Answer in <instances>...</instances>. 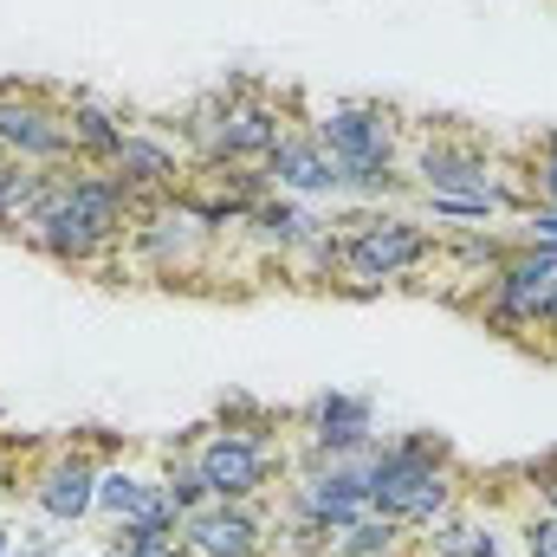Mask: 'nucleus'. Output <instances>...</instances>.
<instances>
[{
	"instance_id": "8",
	"label": "nucleus",
	"mask_w": 557,
	"mask_h": 557,
	"mask_svg": "<svg viewBox=\"0 0 557 557\" xmlns=\"http://www.w3.org/2000/svg\"><path fill=\"white\" fill-rule=\"evenodd\" d=\"M0 156L7 162H33V169L72 162L65 98H52L39 85H0Z\"/></svg>"
},
{
	"instance_id": "25",
	"label": "nucleus",
	"mask_w": 557,
	"mask_h": 557,
	"mask_svg": "<svg viewBox=\"0 0 557 557\" xmlns=\"http://www.w3.org/2000/svg\"><path fill=\"white\" fill-rule=\"evenodd\" d=\"M182 557H188V552H182Z\"/></svg>"
},
{
	"instance_id": "6",
	"label": "nucleus",
	"mask_w": 557,
	"mask_h": 557,
	"mask_svg": "<svg viewBox=\"0 0 557 557\" xmlns=\"http://www.w3.org/2000/svg\"><path fill=\"white\" fill-rule=\"evenodd\" d=\"M208 247H214V234L182 208V201H156V208H143L137 214V227L124 234V260L137 267V273L149 278H195L201 267H208Z\"/></svg>"
},
{
	"instance_id": "23",
	"label": "nucleus",
	"mask_w": 557,
	"mask_h": 557,
	"mask_svg": "<svg viewBox=\"0 0 557 557\" xmlns=\"http://www.w3.org/2000/svg\"><path fill=\"white\" fill-rule=\"evenodd\" d=\"M13 545H20V525H13V519H7V512H0V557L13 552Z\"/></svg>"
},
{
	"instance_id": "4",
	"label": "nucleus",
	"mask_w": 557,
	"mask_h": 557,
	"mask_svg": "<svg viewBox=\"0 0 557 557\" xmlns=\"http://www.w3.org/2000/svg\"><path fill=\"white\" fill-rule=\"evenodd\" d=\"M278 512L318 532H344L370 512V454L363 460H292L278 486Z\"/></svg>"
},
{
	"instance_id": "21",
	"label": "nucleus",
	"mask_w": 557,
	"mask_h": 557,
	"mask_svg": "<svg viewBox=\"0 0 557 557\" xmlns=\"http://www.w3.org/2000/svg\"><path fill=\"white\" fill-rule=\"evenodd\" d=\"M512 240H552V247H557V208L532 201L525 214H512Z\"/></svg>"
},
{
	"instance_id": "12",
	"label": "nucleus",
	"mask_w": 557,
	"mask_h": 557,
	"mask_svg": "<svg viewBox=\"0 0 557 557\" xmlns=\"http://www.w3.org/2000/svg\"><path fill=\"white\" fill-rule=\"evenodd\" d=\"M292 131V117L278 111L267 91H253V85H234V104H227V117H221V131L208 143V156H201V169H214V162H267L273 156V143Z\"/></svg>"
},
{
	"instance_id": "22",
	"label": "nucleus",
	"mask_w": 557,
	"mask_h": 557,
	"mask_svg": "<svg viewBox=\"0 0 557 557\" xmlns=\"http://www.w3.org/2000/svg\"><path fill=\"white\" fill-rule=\"evenodd\" d=\"M532 344H545L557 357V278H552V292H545V311H539V331H532Z\"/></svg>"
},
{
	"instance_id": "17",
	"label": "nucleus",
	"mask_w": 557,
	"mask_h": 557,
	"mask_svg": "<svg viewBox=\"0 0 557 557\" xmlns=\"http://www.w3.org/2000/svg\"><path fill=\"white\" fill-rule=\"evenodd\" d=\"M331 557H409V532L383 512H363L357 525H344L331 539Z\"/></svg>"
},
{
	"instance_id": "10",
	"label": "nucleus",
	"mask_w": 557,
	"mask_h": 557,
	"mask_svg": "<svg viewBox=\"0 0 557 557\" xmlns=\"http://www.w3.org/2000/svg\"><path fill=\"white\" fill-rule=\"evenodd\" d=\"M260 169H267V182H273L278 195L344 208V162H337L324 143L311 137V124H292V131L273 143V156H267Z\"/></svg>"
},
{
	"instance_id": "18",
	"label": "nucleus",
	"mask_w": 557,
	"mask_h": 557,
	"mask_svg": "<svg viewBox=\"0 0 557 557\" xmlns=\"http://www.w3.org/2000/svg\"><path fill=\"white\" fill-rule=\"evenodd\" d=\"M512 552L519 557H557V512L552 506H519V512H512Z\"/></svg>"
},
{
	"instance_id": "19",
	"label": "nucleus",
	"mask_w": 557,
	"mask_h": 557,
	"mask_svg": "<svg viewBox=\"0 0 557 557\" xmlns=\"http://www.w3.org/2000/svg\"><path fill=\"white\" fill-rule=\"evenodd\" d=\"M519 169H525V188H532V201L557 208V131H545V137H532V143H525Z\"/></svg>"
},
{
	"instance_id": "16",
	"label": "nucleus",
	"mask_w": 557,
	"mask_h": 557,
	"mask_svg": "<svg viewBox=\"0 0 557 557\" xmlns=\"http://www.w3.org/2000/svg\"><path fill=\"white\" fill-rule=\"evenodd\" d=\"M46 188H52V169L0 156V234H26L39 221V208H46Z\"/></svg>"
},
{
	"instance_id": "1",
	"label": "nucleus",
	"mask_w": 557,
	"mask_h": 557,
	"mask_svg": "<svg viewBox=\"0 0 557 557\" xmlns=\"http://www.w3.org/2000/svg\"><path fill=\"white\" fill-rule=\"evenodd\" d=\"M460 467L441 434H389L370 447V512L396 519L403 532H428L447 506H460Z\"/></svg>"
},
{
	"instance_id": "15",
	"label": "nucleus",
	"mask_w": 557,
	"mask_h": 557,
	"mask_svg": "<svg viewBox=\"0 0 557 557\" xmlns=\"http://www.w3.org/2000/svg\"><path fill=\"white\" fill-rule=\"evenodd\" d=\"M318 221H324V214H311V201H298V195H278V188H273L267 201H253V208H247L240 234H247L260 253L285 260V253H292V247H298V240H305Z\"/></svg>"
},
{
	"instance_id": "9",
	"label": "nucleus",
	"mask_w": 557,
	"mask_h": 557,
	"mask_svg": "<svg viewBox=\"0 0 557 557\" xmlns=\"http://www.w3.org/2000/svg\"><path fill=\"white\" fill-rule=\"evenodd\" d=\"M278 512L267 499H208L201 512L182 519V552L188 557H273Z\"/></svg>"
},
{
	"instance_id": "3",
	"label": "nucleus",
	"mask_w": 557,
	"mask_h": 557,
	"mask_svg": "<svg viewBox=\"0 0 557 557\" xmlns=\"http://www.w3.org/2000/svg\"><path fill=\"white\" fill-rule=\"evenodd\" d=\"M552 278H557V247L552 240H512V253L480 278L473 318H480L486 331H499V337H525V344H532Z\"/></svg>"
},
{
	"instance_id": "24",
	"label": "nucleus",
	"mask_w": 557,
	"mask_h": 557,
	"mask_svg": "<svg viewBox=\"0 0 557 557\" xmlns=\"http://www.w3.org/2000/svg\"><path fill=\"white\" fill-rule=\"evenodd\" d=\"M91 557H124V552H117V545H111V539H104V545H98V552H91Z\"/></svg>"
},
{
	"instance_id": "13",
	"label": "nucleus",
	"mask_w": 557,
	"mask_h": 557,
	"mask_svg": "<svg viewBox=\"0 0 557 557\" xmlns=\"http://www.w3.org/2000/svg\"><path fill=\"white\" fill-rule=\"evenodd\" d=\"M156 499H162V454L156 447H131L124 460H111L98 473V512L91 519H104V532H117V525L143 519Z\"/></svg>"
},
{
	"instance_id": "2",
	"label": "nucleus",
	"mask_w": 557,
	"mask_h": 557,
	"mask_svg": "<svg viewBox=\"0 0 557 557\" xmlns=\"http://www.w3.org/2000/svg\"><path fill=\"white\" fill-rule=\"evenodd\" d=\"M331 221L344 234V278H357L344 292H357V298H376L396 278H409V273L441 260V234L409 221V214H389V208H337Z\"/></svg>"
},
{
	"instance_id": "7",
	"label": "nucleus",
	"mask_w": 557,
	"mask_h": 557,
	"mask_svg": "<svg viewBox=\"0 0 557 557\" xmlns=\"http://www.w3.org/2000/svg\"><path fill=\"white\" fill-rule=\"evenodd\" d=\"M376 441V403L357 389H324L292 416V460H363Z\"/></svg>"
},
{
	"instance_id": "11",
	"label": "nucleus",
	"mask_w": 557,
	"mask_h": 557,
	"mask_svg": "<svg viewBox=\"0 0 557 557\" xmlns=\"http://www.w3.org/2000/svg\"><path fill=\"white\" fill-rule=\"evenodd\" d=\"M111 175L137 195L143 208H156V201H175V195L188 188V156H182V143H169L162 131L131 124L124 149L111 156Z\"/></svg>"
},
{
	"instance_id": "5",
	"label": "nucleus",
	"mask_w": 557,
	"mask_h": 557,
	"mask_svg": "<svg viewBox=\"0 0 557 557\" xmlns=\"http://www.w3.org/2000/svg\"><path fill=\"white\" fill-rule=\"evenodd\" d=\"M98 473H104V460L91 454V441H52L20 473V493L33 499V512L46 525H65L72 532V525H85L98 512Z\"/></svg>"
},
{
	"instance_id": "14",
	"label": "nucleus",
	"mask_w": 557,
	"mask_h": 557,
	"mask_svg": "<svg viewBox=\"0 0 557 557\" xmlns=\"http://www.w3.org/2000/svg\"><path fill=\"white\" fill-rule=\"evenodd\" d=\"M65 131H72V162H91V169H111V156L131 137V117L98 98V91H72L65 98Z\"/></svg>"
},
{
	"instance_id": "20",
	"label": "nucleus",
	"mask_w": 557,
	"mask_h": 557,
	"mask_svg": "<svg viewBox=\"0 0 557 557\" xmlns=\"http://www.w3.org/2000/svg\"><path fill=\"white\" fill-rule=\"evenodd\" d=\"M428 201V214H441V221H499L506 208L499 201H486V195H421Z\"/></svg>"
}]
</instances>
